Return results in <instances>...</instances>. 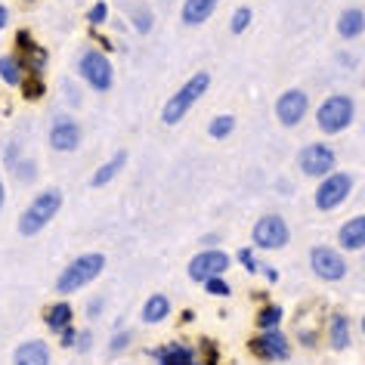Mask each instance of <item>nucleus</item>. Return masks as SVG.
I'll return each instance as SVG.
<instances>
[{
  "mask_svg": "<svg viewBox=\"0 0 365 365\" xmlns=\"http://www.w3.org/2000/svg\"><path fill=\"white\" fill-rule=\"evenodd\" d=\"M337 248L341 251H362L365 248V214H356L341 223V230H337Z\"/></svg>",
  "mask_w": 365,
  "mask_h": 365,
  "instance_id": "14",
  "label": "nucleus"
},
{
  "mask_svg": "<svg viewBox=\"0 0 365 365\" xmlns=\"http://www.w3.org/2000/svg\"><path fill=\"white\" fill-rule=\"evenodd\" d=\"M220 6V0H182V22L186 25H205Z\"/></svg>",
  "mask_w": 365,
  "mask_h": 365,
  "instance_id": "19",
  "label": "nucleus"
},
{
  "mask_svg": "<svg viewBox=\"0 0 365 365\" xmlns=\"http://www.w3.org/2000/svg\"><path fill=\"white\" fill-rule=\"evenodd\" d=\"M297 168H300L304 177L322 180V177H328V173L337 170V152L328 143H309L297 152Z\"/></svg>",
  "mask_w": 365,
  "mask_h": 365,
  "instance_id": "8",
  "label": "nucleus"
},
{
  "mask_svg": "<svg viewBox=\"0 0 365 365\" xmlns=\"http://www.w3.org/2000/svg\"><path fill=\"white\" fill-rule=\"evenodd\" d=\"M6 25H10V10H6V6L0 4V31H4Z\"/></svg>",
  "mask_w": 365,
  "mask_h": 365,
  "instance_id": "38",
  "label": "nucleus"
},
{
  "mask_svg": "<svg viewBox=\"0 0 365 365\" xmlns=\"http://www.w3.org/2000/svg\"><path fill=\"white\" fill-rule=\"evenodd\" d=\"M205 291H207V294H214V297H230V294H232V288L226 285V279H223V276L207 279V282H205Z\"/></svg>",
  "mask_w": 365,
  "mask_h": 365,
  "instance_id": "31",
  "label": "nucleus"
},
{
  "mask_svg": "<svg viewBox=\"0 0 365 365\" xmlns=\"http://www.w3.org/2000/svg\"><path fill=\"white\" fill-rule=\"evenodd\" d=\"M334 29H337V38H344V41L362 38V31H365V10H362V6H346V10L337 16Z\"/></svg>",
  "mask_w": 365,
  "mask_h": 365,
  "instance_id": "17",
  "label": "nucleus"
},
{
  "mask_svg": "<svg viewBox=\"0 0 365 365\" xmlns=\"http://www.w3.org/2000/svg\"><path fill=\"white\" fill-rule=\"evenodd\" d=\"M71 319H75V309H71V304H68L66 297H62V300H56V304H53V307L47 309L43 322H47L50 331H56V334H59L66 325H71Z\"/></svg>",
  "mask_w": 365,
  "mask_h": 365,
  "instance_id": "22",
  "label": "nucleus"
},
{
  "mask_svg": "<svg viewBox=\"0 0 365 365\" xmlns=\"http://www.w3.org/2000/svg\"><path fill=\"white\" fill-rule=\"evenodd\" d=\"M239 263L248 272H257L260 269V263H257V257H254V248H239Z\"/></svg>",
  "mask_w": 365,
  "mask_h": 365,
  "instance_id": "33",
  "label": "nucleus"
},
{
  "mask_svg": "<svg viewBox=\"0 0 365 365\" xmlns=\"http://www.w3.org/2000/svg\"><path fill=\"white\" fill-rule=\"evenodd\" d=\"M251 242L257 251H279L291 242V230L288 220L282 214H263L251 230Z\"/></svg>",
  "mask_w": 365,
  "mask_h": 365,
  "instance_id": "7",
  "label": "nucleus"
},
{
  "mask_svg": "<svg viewBox=\"0 0 365 365\" xmlns=\"http://www.w3.org/2000/svg\"><path fill=\"white\" fill-rule=\"evenodd\" d=\"M13 365H50V346L47 341L34 337V341H22L13 353Z\"/></svg>",
  "mask_w": 365,
  "mask_h": 365,
  "instance_id": "15",
  "label": "nucleus"
},
{
  "mask_svg": "<svg viewBox=\"0 0 365 365\" xmlns=\"http://www.w3.org/2000/svg\"><path fill=\"white\" fill-rule=\"evenodd\" d=\"M47 140L53 152H78L81 140H84V130H81V124L71 115H56L50 124Z\"/></svg>",
  "mask_w": 365,
  "mask_h": 365,
  "instance_id": "11",
  "label": "nucleus"
},
{
  "mask_svg": "<svg viewBox=\"0 0 365 365\" xmlns=\"http://www.w3.org/2000/svg\"><path fill=\"white\" fill-rule=\"evenodd\" d=\"M217 242H220V239H217V235H205V239H202L205 248H217Z\"/></svg>",
  "mask_w": 365,
  "mask_h": 365,
  "instance_id": "40",
  "label": "nucleus"
},
{
  "mask_svg": "<svg viewBox=\"0 0 365 365\" xmlns=\"http://www.w3.org/2000/svg\"><path fill=\"white\" fill-rule=\"evenodd\" d=\"M130 25H133V29L140 31V34H149V31H152V13L145 10V6L133 10V13H130Z\"/></svg>",
  "mask_w": 365,
  "mask_h": 365,
  "instance_id": "29",
  "label": "nucleus"
},
{
  "mask_svg": "<svg viewBox=\"0 0 365 365\" xmlns=\"http://www.w3.org/2000/svg\"><path fill=\"white\" fill-rule=\"evenodd\" d=\"M62 192L59 189H43L41 195L31 198V205L22 211L19 217V232L22 235H38L41 230H47V226L53 223V217H56L62 211Z\"/></svg>",
  "mask_w": 365,
  "mask_h": 365,
  "instance_id": "3",
  "label": "nucleus"
},
{
  "mask_svg": "<svg viewBox=\"0 0 365 365\" xmlns=\"http://www.w3.org/2000/svg\"><path fill=\"white\" fill-rule=\"evenodd\" d=\"M353 118H356V103H353V96H346V93L325 96L316 108V127L328 136L344 133L346 127L353 124Z\"/></svg>",
  "mask_w": 365,
  "mask_h": 365,
  "instance_id": "4",
  "label": "nucleus"
},
{
  "mask_svg": "<svg viewBox=\"0 0 365 365\" xmlns=\"http://www.w3.org/2000/svg\"><path fill=\"white\" fill-rule=\"evenodd\" d=\"M130 344H133V331H130V328H124V331L112 334V344H108V353H112V356H121L124 350H130Z\"/></svg>",
  "mask_w": 365,
  "mask_h": 365,
  "instance_id": "27",
  "label": "nucleus"
},
{
  "mask_svg": "<svg viewBox=\"0 0 365 365\" xmlns=\"http://www.w3.org/2000/svg\"><path fill=\"white\" fill-rule=\"evenodd\" d=\"M307 112H309V96L300 87H291L276 99V118L282 127H297L307 118Z\"/></svg>",
  "mask_w": 365,
  "mask_h": 365,
  "instance_id": "12",
  "label": "nucleus"
},
{
  "mask_svg": "<svg viewBox=\"0 0 365 365\" xmlns=\"http://www.w3.org/2000/svg\"><path fill=\"white\" fill-rule=\"evenodd\" d=\"M155 359H158V365H202V359L195 356L192 346L173 341V344H164L155 350Z\"/></svg>",
  "mask_w": 365,
  "mask_h": 365,
  "instance_id": "16",
  "label": "nucleus"
},
{
  "mask_svg": "<svg viewBox=\"0 0 365 365\" xmlns=\"http://www.w3.org/2000/svg\"><path fill=\"white\" fill-rule=\"evenodd\" d=\"M4 202H6V189H4V180H0V207H4Z\"/></svg>",
  "mask_w": 365,
  "mask_h": 365,
  "instance_id": "42",
  "label": "nucleus"
},
{
  "mask_svg": "<svg viewBox=\"0 0 365 365\" xmlns=\"http://www.w3.org/2000/svg\"><path fill=\"white\" fill-rule=\"evenodd\" d=\"M103 304H106L103 297H93V300L87 304V316H90V319H96L99 313H103Z\"/></svg>",
  "mask_w": 365,
  "mask_h": 365,
  "instance_id": "37",
  "label": "nucleus"
},
{
  "mask_svg": "<svg viewBox=\"0 0 365 365\" xmlns=\"http://www.w3.org/2000/svg\"><path fill=\"white\" fill-rule=\"evenodd\" d=\"M263 272H267V279H269V282H276V279H279V272H276V269H269V267H263Z\"/></svg>",
  "mask_w": 365,
  "mask_h": 365,
  "instance_id": "41",
  "label": "nucleus"
},
{
  "mask_svg": "<svg viewBox=\"0 0 365 365\" xmlns=\"http://www.w3.org/2000/svg\"><path fill=\"white\" fill-rule=\"evenodd\" d=\"M124 164H127V152H124V149H118V152H115L106 164H99V168H96V173L90 177V186H93V189L108 186V182H112V180L118 177V173L124 170Z\"/></svg>",
  "mask_w": 365,
  "mask_h": 365,
  "instance_id": "18",
  "label": "nucleus"
},
{
  "mask_svg": "<svg viewBox=\"0 0 365 365\" xmlns=\"http://www.w3.org/2000/svg\"><path fill=\"white\" fill-rule=\"evenodd\" d=\"M207 87H211V75H207V71H195V75L189 78L186 84L177 90V93L168 96V103H164V108H161V121L168 124V127L180 124L182 118H186L195 108L198 99L207 93Z\"/></svg>",
  "mask_w": 365,
  "mask_h": 365,
  "instance_id": "2",
  "label": "nucleus"
},
{
  "mask_svg": "<svg viewBox=\"0 0 365 365\" xmlns=\"http://www.w3.org/2000/svg\"><path fill=\"white\" fill-rule=\"evenodd\" d=\"M13 177L19 180V182H31L34 177H38V164H34L31 158L16 161V164H13Z\"/></svg>",
  "mask_w": 365,
  "mask_h": 365,
  "instance_id": "26",
  "label": "nucleus"
},
{
  "mask_svg": "<svg viewBox=\"0 0 365 365\" xmlns=\"http://www.w3.org/2000/svg\"><path fill=\"white\" fill-rule=\"evenodd\" d=\"M282 319H285V309H282L279 304H267L257 313V328L260 331H272V328L282 325Z\"/></svg>",
  "mask_w": 365,
  "mask_h": 365,
  "instance_id": "24",
  "label": "nucleus"
},
{
  "mask_svg": "<svg viewBox=\"0 0 365 365\" xmlns=\"http://www.w3.org/2000/svg\"><path fill=\"white\" fill-rule=\"evenodd\" d=\"M19 87L25 90V96H29V99H38V96H43V81H41L38 75L22 78V84H19Z\"/></svg>",
  "mask_w": 365,
  "mask_h": 365,
  "instance_id": "32",
  "label": "nucleus"
},
{
  "mask_svg": "<svg viewBox=\"0 0 365 365\" xmlns=\"http://www.w3.org/2000/svg\"><path fill=\"white\" fill-rule=\"evenodd\" d=\"M235 130V115H217L211 124H207V133L214 136V140H226Z\"/></svg>",
  "mask_w": 365,
  "mask_h": 365,
  "instance_id": "25",
  "label": "nucleus"
},
{
  "mask_svg": "<svg viewBox=\"0 0 365 365\" xmlns=\"http://www.w3.org/2000/svg\"><path fill=\"white\" fill-rule=\"evenodd\" d=\"M309 269L322 282H341L346 276V260L331 245H316V248L309 251Z\"/></svg>",
  "mask_w": 365,
  "mask_h": 365,
  "instance_id": "10",
  "label": "nucleus"
},
{
  "mask_svg": "<svg viewBox=\"0 0 365 365\" xmlns=\"http://www.w3.org/2000/svg\"><path fill=\"white\" fill-rule=\"evenodd\" d=\"M362 337H365V316H362Z\"/></svg>",
  "mask_w": 365,
  "mask_h": 365,
  "instance_id": "43",
  "label": "nucleus"
},
{
  "mask_svg": "<svg viewBox=\"0 0 365 365\" xmlns=\"http://www.w3.org/2000/svg\"><path fill=\"white\" fill-rule=\"evenodd\" d=\"M75 341H78V328H75V325H66V328L59 331V344H62V346H75Z\"/></svg>",
  "mask_w": 365,
  "mask_h": 365,
  "instance_id": "34",
  "label": "nucleus"
},
{
  "mask_svg": "<svg viewBox=\"0 0 365 365\" xmlns=\"http://www.w3.org/2000/svg\"><path fill=\"white\" fill-rule=\"evenodd\" d=\"M87 22L93 25V29H99V25H106V22H108V4H106V0H96V4L90 6Z\"/></svg>",
  "mask_w": 365,
  "mask_h": 365,
  "instance_id": "30",
  "label": "nucleus"
},
{
  "mask_svg": "<svg viewBox=\"0 0 365 365\" xmlns=\"http://www.w3.org/2000/svg\"><path fill=\"white\" fill-rule=\"evenodd\" d=\"M0 78H4V84L19 87V84H22V78H25L22 62L16 59V56H0Z\"/></svg>",
  "mask_w": 365,
  "mask_h": 365,
  "instance_id": "23",
  "label": "nucleus"
},
{
  "mask_svg": "<svg viewBox=\"0 0 365 365\" xmlns=\"http://www.w3.org/2000/svg\"><path fill=\"white\" fill-rule=\"evenodd\" d=\"M251 350L257 359H267V362H285L291 356V341L285 334L279 331V328H272V331H260L257 337L251 341Z\"/></svg>",
  "mask_w": 365,
  "mask_h": 365,
  "instance_id": "13",
  "label": "nucleus"
},
{
  "mask_svg": "<svg viewBox=\"0 0 365 365\" xmlns=\"http://www.w3.org/2000/svg\"><path fill=\"white\" fill-rule=\"evenodd\" d=\"M78 78L93 90V93H108L115 84V68H112V59L106 56L103 50L96 47H87L84 53L78 56Z\"/></svg>",
  "mask_w": 365,
  "mask_h": 365,
  "instance_id": "5",
  "label": "nucleus"
},
{
  "mask_svg": "<svg viewBox=\"0 0 365 365\" xmlns=\"http://www.w3.org/2000/svg\"><path fill=\"white\" fill-rule=\"evenodd\" d=\"M16 161H22V145L19 143H10V149H6V164L13 168Z\"/></svg>",
  "mask_w": 365,
  "mask_h": 365,
  "instance_id": "36",
  "label": "nucleus"
},
{
  "mask_svg": "<svg viewBox=\"0 0 365 365\" xmlns=\"http://www.w3.org/2000/svg\"><path fill=\"white\" fill-rule=\"evenodd\" d=\"M170 316V297L168 294H149L140 309V319L145 325H161Z\"/></svg>",
  "mask_w": 365,
  "mask_h": 365,
  "instance_id": "20",
  "label": "nucleus"
},
{
  "mask_svg": "<svg viewBox=\"0 0 365 365\" xmlns=\"http://www.w3.org/2000/svg\"><path fill=\"white\" fill-rule=\"evenodd\" d=\"M337 62H344L346 68H353V62H356V59L350 56V53H337Z\"/></svg>",
  "mask_w": 365,
  "mask_h": 365,
  "instance_id": "39",
  "label": "nucleus"
},
{
  "mask_svg": "<svg viewBox=\"0 0 365 365\" xmlns=\"http://www.w3.org/2000/svg\"><path fill=\"white\" fill-rule=\"evenodd\" d=\"M230 254L220 251V248H205V251H198L192 260H189V279L198 282V285H205L207 279H214V276H226V269H230Z\"/></svg>",
  "mask_w": 365,
  "mask_h": 365,
  "instance_id": "9",
  "label": "nucleus"
},
{
  "mask_svg": "<svg viewBox=\"0 0 365 365\" xmlns=\"http://www.w3.org/2000/svg\"><path fill=\"white\" fill-rule=\"evenodd\" d=\"M103 269H106V254H99V251L81 254V257H75L66 269L59 272V279H56V294L68 297V294H75V291L87 288L90 282H96L99 276H103Z\"/></svg>",
  "mask_w": 365,
  "mask_h": 365,
  "instance_id": "1",
  "label": "nucleus"
},
{
  "mask_svg": "<svg viewBox=\"0 0 365 365\" xmlns=\"http://www.w3.org/2000/svg\"><path fill=\"white\" fill-rule=\"evenodd\" d=\"M251 6H239V10L232 13V22H230V31L232 34H242V31H248V25H251Z\"/></svg>",
  "mask_w": 365,
  "mask_h": 365,
  "instance_id": "28",
  "label": "nucleus"
},
{
  "mask_svg": "<svg viewBox=\"0 0 365 365\" xmlns=\"http://www.w3.org/2000/svg\"><path fill=\"white\" fill-rule=\"evenodd\" d=\"M328 344H331V350H346L350 346V319L344 313H334L331 322H328Z\"/></svg>",
  "mask_w": 365,
  "mask_h": 365,
  "instance_id": "21",
  "label": "nucleus"
},
{
  "mask_svg": "<svg viewBox=\"0 0 365 365\" xmlns=\"http://www.w3.org/2000/svg\"><path fill=\"white\" fill-rule=\"evenodd\" d=\"M90 344H93V334H90V331H78L75 350H78V353H87V350H90Z\"/></svg>",
  "mask_w": 365,
  "mask_h": 365,
  "instance_id": "35",
  "label": "nucleus"
},
{
  "mask_svg": "<svg viewBox=\"0 0 365 365\" xmlns=\"http://www.w3.org/2000/svg\"><path fill=\"white\" fill-rule=\"evenodd\" d=\"M353 186H356L353 173H346V170L328 173V177L319 180V186H316V192H313V205L319 207V211H337V207H341L346 198H350Z\"/></svg>",
  "mask_w": 365,
  "mask_h": 365,
  "instance_id": "6",
  "label": "nucleus"
}]
</instances>
